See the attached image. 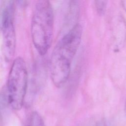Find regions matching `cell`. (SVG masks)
<instances>
[{
  "instance_id": "1",
  "label": "cell",
  "mask_w": 126,
  "mask_h": 126,
  "mask_svg": "<svg viewBox=\"0 0 126 126\" xmlns=\"http://www.w3.org/2000/svg\"><path fill=\"white\" fill-rule=\"evenodd\" d=\"M82 27L76 23L58 42L51 54L50 67L51 78L57 88L62 87L67 81L73 59L80 44Z\"/></svg>"
},
{
  "instance_id": "2",
  "label": "cell",
  "mask_w": 126,
  "mask_h": 126,
  "mask_svg": "<svg viewBox=\"0 0 126 126\" xmlns=\"http://www.w3.org/2000/svg\"><path fill=\"white\" fill-rule=\"evenodd\" d=\"M54 14L49 1H38L34 9L31 22V35L33 44L41 55H44L52 41Z\"/></svg>"
},
{
  "instance_id": "6",
  "label": "cell",
  "mask_w": 126,
  "mask_h": 126,
  "mask_svg": "<svg viewBox=\"0 0 126 126\" xmlns=\"http://www.w3.org/2000/svg\"><path fill=\"white\" fill-rule=\"evenodd\" d=\"M107 1L106 0H95L94 5L97 13L100 15H103L106 9Z\"/></svg>"
},
{
  "instance_id": "3",
  "label": "cell",
  "mask_w": 126,
  "mask_h": 126,
  "mask_svg": "<svg viewBox=\"0 0 126 126\" xmlns=\"http://www.w3.org/2000/svg\"><path fill=\"white\" fill-rule=\"evenodd\" d=\"M28 85V71L24 60L16 58L11 65L7 79V101L11 107L19 110L24 105Z\"/></svg>"
},
{
  "instance_id": "4",
  "label": "cell",
  "mask_w": 126,
  "mask_h": 126,
  "mask_svg": "<svg viewBox=\"0 0 126 126\" xmlns=\"http://www.w3.org/2000/svg\"><path fill=\"white\" fill-rule=\"evenodd\" d=\"M15 6L12 0L3 2L0 11V29L2 32L3 48L5 57L11 59L16 49V34L14 24Z\"/></svg>"
},
{
  "instance_id": "8",
  "label": "cell",
  "mask_w": 126,
  "mask_h": 126,
  "mask_svg": "<svg viewBox=\"0 0 126 126\" xmlns=\"http://www.w3.org/2000/svg\"><path fill=\"white\" fill-rule=\"evenodd\" d=\"M125 113L126 114V98H125Z\"/></svg>"
},
{
  "instance_id": "5",
  "label": "cell",
  "mask_w": 126,
  "mask_h": 126,
  "mask_svg": "<svg viewBox=\"0 0 126 126\" xmlns=\"http://www.w3.org/2000/svg\"><path fill=\"white\" fill-rule=\"evenodd\" d=\"M28 126H46V125L40 115L37 112L34 111L30 117Z\"/></svg>"
},
{
  "instance_id": "7",
  "label": "cell",
  "mask_w": 126,
  "mask_h": 126,
  "mask_svg": "<svg viewBox=\"0 0 126 126\" xmlns=\"http://www.w3.org/2000/svg\"><path fill=\"white\" fill-rule=\"evenodd\" d=\"M122 5L124 9H125L126 11V0H123L121 1Z\"/></svg>"
}]
</instances>
